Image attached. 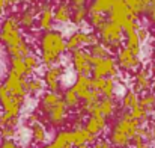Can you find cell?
I'll return each mask as SVG.
<instances>
[{
	"instance_id": "6da1fadb",
	"label": "cell",
	"mask_w": 155,
	"mask_h": 148,
	"mask_svg": "<svg viewBox=\"0 0 155 148\" xmlns=\"http://www.w3.org/2000/svg\"><path fill=\"white\" fill-rule=\"evenodd\" d=\"M66 51L65 36L59 30H47L42 32L39 38V59L41 64L50 67L59 64L62 54Z\"/></svg>"
},
{
	"instance_id": "7a4b0ae2",
	"label": "cell",
	"mask_w": 155,
	"mask_h": 148,
	"mask_svg": "<svg viewBox=\"0 0 155 148\" xmlns=\"http://www.w3.org/2000/svg\"><path fill=\"white\" fill-rule=\"evenodd\" d=\"M110 23H114L117 26L122 27L124 33H131V32H136L139 27H140V21H139V17L134 15L130 8L127 6L125 0H114L110 11H108V20Z\"/></svg>"
},
{
	"instance_id": "3957f363",
	"label": "cell",
	"mask_w": 155,
	"mask_h": 148,
	"mask_svg": "<svg viewBox=\"0 0 155 148\" xmlns=\"http://www.w3.org/2000/svg\"><path fill=\"white\" fill-rule=\"evenodd\" d=\"M21 26L17 20V15H8L0 23V43L6 47V51H11L18 47L24 41Z\"/></svg>"
},
{
	"instance_id": "277c9868",
	"label": "cell",
	"mask_w": 155,
	"mask_h": 148,
	"mask_svg": "<svg viewBox=\"0 0 155 148\" xmlns=\"http://www.w3.org/2000/svg\"><path fill=\"white\" fill-rule=\"evenodd\" d=\"M97 30H98L100 41L103 44H105L110 50H116L119 47H122V43L125 41V33H124L120 26H117L114 23H110V21H105Z\"/></svg>"
},
{
	"instance_id": "5b68a950",
	"label": "cell",
	"mask_w": 155,
	"mask_h": 148,
	"mask_svg": "<svg viewBox=\"0 0 155 148\" xmlns=\"http://www.w3.org/2000/svg\"><path fill=\"white\" fill-rule=\"evenodd\" d=\"M23 104H24V100L12 95L5 88V85L0 83V109H2V113H5L6 116H9L12 119H20Z\"/></svg>"
},
{
	"instance_id": "8992f818",
	"label": "cell",
	"mask_w": 155,
	"mask_h": 148,
	"mask_svg": "<svg viewBox=\"0 0 155 148\" xmlns=\"http://www.w3.org/2000/svg\"><path fill=\"white\" fill-rule=\"evenodd\" d=\"M117 64L113 56L94 57L92 56V77H114L117 76Z\"/></svg>"
},
{
	"instance_id": "52a82bcc",
	"label": "cell",
	"mask_w": 155,
	"mask_h": 148,
	"mask_svg": "<svg viewBox=\"0 0 155 148\" xmlns=\"http://www.w3.org/2000/svg\"><path fill=\"white\" fill-rule=\"evenodd\" d=\"M100 38L97 33H92V32H86V30H77L74 32L68 41H66V51H74V50L83 49V47H91L94 46L95 43H98Z\"/></svg>"
},
{
	"instance_id": "ba28073f",
	"label": "cell",
	"mask_w": 155,
	"mask_h": 148,
	"mask_svg": "<svg viewBox=\"0 0 155 148\" xmlns=\"http://www.w3.org/2000/svg\"><path fill=\"white\" fill-rule=\"evenodd\" d=\"M5 88L15 97L18 98L26 100V97L29 95L27 94V77H23V76H18L15 74L14 71H9L5 77V82H3Z\"/></svg>"
},
{
	"instance_id": "9c48e42d",
	"label": "cell",
	"mask_w": 155,
	"mask_h": 148,
	"mask_svg": "<svg viewBox=\"0 0 155 148\" xmlns=\"http://www.w3.org/2000/svg\"><path fill=\"white\" fill-rule=\"evenodd\" d=\"M71 64H72V68L77 74L91 76V73H92V54L89 53V50H74L72 56H71Z\"/></svg>"
},
{
	"instance_id": "30bf717a",
	"label": "cell",
	"mask_w": 155,
	"mask_h": 148,
	"mask_svg": "<svg viewBox=\"0 0 155 148\" xmlns=\"http://www.w3.org/2000/svg\"><path fill=\"white\" fill-rule=\"evenodd\" d=\"M113 127L117 129V130H120V132H122L124 135H127L130 139H133V138L137 135V130H139L140 124H139L137 119H134V118L130 115L128 110H124V112H119V115H117V118H116Z\"/></svg>"
},
{
	"instance_id": "8fae6325",
	"label": "cell",
	"mask_w": 155,
	"mask_h": 148,
	"mask_svg": "<svg viewBox=\"0 0 155 148\" xmlns=\"http://www.w3.org/2000/svg\"><path fill=\"white\" fill-rule=\"evenodd\" d=\"M116 64H117V68H120L124 71H134L140 67L142 62H140V56L134 54L131 50L124 46V47L117 49Z\"/></svg>"
},
{
	"instance_id": "7c38bea8",
	"label": "cell",
	"mask_w": 155,
	"mask_h": 148,
	"mask_svg": "<svg viewBox=\"0 0 155 148\" xmlns=\"http://www.w3.org/2000/svg\"><path fill=\"white\" fill-rule=\"evenodd\" d=\"M38 8H39V12H38V29L42 30V32H47V30H51L53 29V23H54V17H53V8L51 3L48 2H41L38 3Z\"/></svg>"
},
{
	"instance_id": "4fadbf2b",
	"label": "cell",
	"mask_w": 155,
	"mask_h": 148,
	"mask_svg": "<svg viewBox=\"0 0 155 148\" xmlns=\"http://www.w3.org/2000/svg\"><path fill=\"white\" fill-rule=\"evenodd\" d=\"M65 73V68L59 64L47 67L44 73V83L48 88V91H59L60 89V80Z\"/></svg>"
},
{
	"instance_id": "5bb4252c",
	"label": "cell",
	"mask_w": 155,
	"mask_h": 148,
	"mask_svg": "<svg viewBox=\"0 0 155 148\" xmlns=\"http://www.w3.org/2000/svg\"><path fill=\"white\" fill-rule=\"evenodd\" d=\"M97 141L95 136H92L84 127H77L71 130V144L72 148H89Z\"/></svg>"
},
{
	"instance_id": "9a60e30c",
	"label": "cell",
	"mask_w": 155,
	"mask_h": 148,
	"mask_svg": "<svg viewBox=\"0 0 155 148\" xmlns=\"http://www.w3.org/2000/svg\"><path fill=\"white\" fill-rule=\"evenodd\" d=\"M149 68H139L134 74V91L149 92L152 89V76Z\"/></svg>"
},
{
	"instance_id": "2e32d148",
	"label": "cell",
	"mask_w": 155,
	"mask_h": 148,
	"mask_svg": "<svg viewBox=\"0 0 155 148\" xmlns=\"http://www.w3.org/2000/svg\"><path fill=\"white\" fill-rule=\"evenodd\" d=\"M38 12H39L38 3H29V6H27L26 9H23V11L17 15V20H18L21 29H32V27L35 26Z\"/></svg>"
},
{
	"instance_id": "e0dca14e",
	"label": "cell",
	"mask_w": 155,
	"mask_h": 148,
	"mask_svg": "<svg viewBox=\"0 0 155 148\" xmlns=\"http://www.w3.org/2000/svg\"><path fill=\"white\" fill-rule=\"evenodd\" d=\"M66 115H68V107L65 106L63 100H60L56 106H53L47 113L48 122L53 127H62L66 121Z\"/></svg>"
},
{
	"instance_id": "ac0fdd59",
	"label": "cell",
	"mask_w": 155,
	"mask_h": 148,
	"mask_svg": "<svg viewBox=\"0 0 155 148\" xmlns=\"http://www.w3.org/2000/svg\"><path fill=\"white\" fill-rule=\"evenodd\" d=\"M117 112V104L113 98H104L101 97L98 104L91 110L89 115H103L104 118H111Z\"/></svg>"
},
{
	"instance_id": "d6986e66",
	"label": "cell",
	"mask_w": 155,
	"mask_h": 148,
	"mask_svg": "<svg viewBox=\"0 0 155 148\" xmlns=\"http://www.w3.org/2000/svg\"><path fill=\"white\" fill-rule=\"evenodd\" d=\"M71 88L78 95V98L83 101V100L87 97V94L92 91V77L91 76L77 74V77H75V80H74V83H72Z\"/></svg>"
},
{
	"instance_id": "ffe728a7",
	"label": "cell",
	"mask_w": 155,
	"mask_h": 148,
	"mask_svg": "<svg viewBox=\"0 0 155 148\" xmlns=\"http://www.w3.org/2000/svg\"><path fill=\"white\" fill-rule=\"evenodd\" d=\"M107 127V118H104L103 115H87L84 129L95 138H98Z\"/></svg>"
},
{
	"instance_id": "44dd1931",
	"label": "cell",
	"mask_w": 155,
	"mask_h": 148,
	"mask_svg": "<svg viewBox=\"0 0 155 148\" xmlns=\"http://www.w3.org/2000/svg\"><path fill=\"white\" fill-rule=\"evenodd\" d=\"M60 100H62V94H60L59 91L44 92V95L39 98V109H41V112H44V113L47 115L48 110L51 109L53 106H56Z\"/></svg>"
},
{
	"instance_id": "7402d4cb",
	"label": "cell",
	"mask_w": 155,
	"mask_h": 148,
	"mask_svg": "<svg viewBox=\"0 0 155 148\" xmlns=\"http://www.w3.org/2000/svg\"><path fill=\"white\" fill-rule=\"evenodd\" d=\"M71 14H72V8L68 2H62L56 6V9L53 11V17L57 23H69L71 21Z\"/></svg>"
},
{
	"instance_id": "603a6c76",
	"label": "cell",
	"mask_w": 155,
	"mask_h": 148,
	"mask_svg": "<svg viewBox=\"0 0 155 148\" xmlns=\"http://www.w3.org/2000/svg\"><path fill=\"white\" fill-rule=\"evenodd\" d=\"M9 65H11V70H9V71H14V73L18 74V76H23V77L32 76V71L26 67L23 56H12V57L9 59Z\"/></svg>"
},
{
	"instance_id": "cb8c5ba5",
	"label": "cell",
	"mask_w": 155,
	"mask_h": 148,
	"mask_svg": "<svg viewBox=\"0 0 155 148\" xmlns=\"http://www.w3.org/2000/svg\"><path fill=\"white\" fill-rule=\"evenodd\" d=\"M30 136H32V141H33L35 144L41 145V144H45V142H47L48 132H47L45 126L41 124V121H39V122L30 126Z\"/></svg>"
},
{
	"instance_id": "d4e9b609",
	"label": "cell",
	"mask_w": 155,
	"mask_h": 148,
	"mask_svg": "<svg viewBox=\"0 0 155 148\" xmlns=\"http://www.w3.org/2000/svg\"><path fill=\"white\" fill-rule=\"evenodd\" d=\"M151 2L152 0H125L130 11L137 17H140L143 14H148V11L151 8Z\"/></svg>"
},
{
	"instance_id": "484cf974",
	"label": "cell",
	"mask_w": 155,
	"mask_h": 148,
	"mask_svg": "<svg viewBox=\"0 0 155 148\" xmlns=\"http://www.w3.org/2000/svg\"><path fill=\"white\" fill-rule=\"evenodd\" d=\"M125 47L130 49L134 54L140 56V53H142V43H140V40H139L137 30L125 35Z\"/></svg>"
},
{
	"instance_id": "4316f807",
	"label": "cell",
	"mask_w": 155,
	"mask_h": 148,
	"mask_svg": "<svg viewBox=\"0 0 155 148\" xmlns=\"http://www.w3.org/2000/svg\"><path fill=\"white\" fill-rule=\"evenodd\" d=\"M139 104V92H136L134 89H128L120 100V106L124 110H130L133 107H136Z\"/></svg>"
},
{
	"instance_id": "83f0119b",
	"label": "cell",
	"mask_w": 155,
	"mask_h": 148,
	"mask_svg": "<svg viewBox=\"0 0 155 148\" xmlns=\"http://www.w3.org/2000/svg\"><path fill=\"white\" fill-rule=\"evenodd\" d=\"M116 82L114 77H104V83L100 89V95L104 98H113L116 94Z\"/></svg>"
},
{
	"instance_id": "f1b7e54d",
	"label": "cell",
	"mask_w": 155,
	"mask_h": 148,
	"mask_svg": "<svg viewBox=\"0 0 155 148\" xmlns=\"http://www.w3.org/2000/svg\"><path fill=\"white\" fill-rule=\"evenodd\" d=\"M62 100H63V103H65V106L68 109H78L80 101H81V100L78 98V95L74 92L72 88H66L65 89V92L62 95Z\"/></svg>"
},
{
	"instance_id": "f546056e",
	"label": "cell",
	"mask_w": 155,
	"mask_h": 148,
	"mask_svg": "<svg viewBox=\"0 0 155 148\" xmlns=\"http://www.w3.org/2000/svg\"><path fill=\"white\" fill-rule=\"evenodd\" d=\"M53 145H56L57 148H72L71 144V130H62L56 135Z\"/></svg>"
},
{
	"instance_id": "4dcf8cb0",
	"label": "cell",
	"mask_w": 155,
	"mask_h": 148,
	"mask_svg": "<svg viewBox=\"0 0 155 148\" xmlns=\"http://www.w3.org/2000/svg\"><path fill=\"white\" fill-rule=\"evenodd\" d=\"M114 0H92L89 6V12H98V14H108L111 5Z\"/></svg>"
},
{
	"instance_id": "1f68e13d",
	"label": "cell",
	"mask_w": 155,
	"mask_h": 148,
	"mask_svg": "<svg viewBox=\"0 0 155 148\" xmlns=\"http://www.w3.org/2000/svg\"><path fill=\"white\" fill-rule=\"evenodd\" d=\"M87 9L86 6H77V8H72V14H71V21L75 24V26H81L86 20H87Z\"/></svg>"
},
{
	"instance_id": "d6a6232c",
	"label": "cell",
	"mask_w": 155,
	"mask_h": 148,
	"mask_svg": "<svg viewBox=\"0 0 155 148\" xmlns=\"http://www.w3.org/2000/svg\"><path fill=\"white\" fill-rule=\"evenodd\" d=\"M45 88V83L42 79L39 77H32V79H27V94L30 95H36L39 92H42Z\"/></svg>"
},
{
	"instance_id": "836d02e7",
	"label": "cell",
	"mask_w": 155,
	"mask_h": 148,
	"mask_svg": "<svg viewBox=\"0 0 155 148\" xmlns=\"http://www.w3.org/2000/svg\"><path fill=\"white\" fill-rule=\"evenodd\" d=\"M130 115H131L134 119H137L140 126H145V124L149 121V115H151V113H148L140 104H137L136 107L130 109Z\"/></svg>"
},
{
	"instance_id": "e575fe53",
	"label": "cell",
	"mask_w": 155,
	"mask_h": 148,
	"mask_svg": "<svg viewBox=\"0 0 155 148\" xmlns=\"http://www.w3.org/2000/svg\"><path fill=\"white\" fill-rule=\"evenodd\" d=\"M89 53L94 57H107V56H111V50L108 49L105 44H103L101 41H98L94 46H91L89 47Z\"/></svg>"
},
{
	"instance_id": "d590c367",
	"label": "cell",
	"mask_w": 155,
	"mask_h": 148,
	"mask_svg": "<svg viewBox=\"0 0 155 148\" xmlns=\"http://www.w3.org/2000/svg\"><path fill=\"white\" fill-rule=\"evenodd\" d=\"M139 104L148 113H152V112H155V95L152 92H145V95L139 98Z\"/></svg>"
},
{
	"instance_id": "8d00e7d4",
	"label": "cell",
	"mask_w": 155,
	"mask_h": 148,
	"mask_svg": "<svg viewBox=\"0 0 155 148\" xmlns=\"http://www.w3.org/2000/svg\"><path fill=\"white\" fill-rule=\"evenodd\" d=\"M23 59H24V64H26V67L33 73L39 65H41V59H39V56L38 54H35V53H29V54H26V56H23Z\"/></svg>"
},
{
	"instance_id": "74e56055",
	"label": "cell",
	"mask_w": 155,
	"mask_h": 148,
	"mask_svg": "<svg viewBox=\"0 0 155 148\" xmlns=\"http://www.w3.org/2000/svg\"><path fill=\"white\" fill-rule=\"evenodd\" d=\"M87 12H89V11H87ZM87 17H89V24H91L92 27H95V29H100L104 23L107 21L105 15H104V14H98V12H89Z\"/></svg>"
},
{
	"instance_id": "f35d334b",
	"label": "cell",
	"mask_w": 155,
	"mask_h": 148,
	"mask_svg": "<svg viewBox=\"0 0 155 148\" xmlns=\"http://www.w3.org/2000/svg\"><path fill=\"white\" fill-rule=\"evenodd\" d=\"M15 135H17L15 127H12V126H3V127H0V138H2L3 141L12 139Z\"/></svg>"
},
{
	"instance_id": "ab89813d",
	"label": "cell",
	"mask_w": 155,
	"mask_h": 148,
	"mask_svg": "<svg viewBox=\"0 0 155 148\" xmlns=\"http://www.w3.org/2000/svg\"><path fill=\"white\" fill-rule=\"evenodd\" d=\"M149 145H155V121H151L146 127V138Z\"/></svg>"
},
{
	"instance_id": "60d3db41",
	"label": "cell",
	"mask_w": 155,
	"mask_h": 148,
	"mask_svg": "<svg viewBox=\"0 0 155 148\" xmlns=\"http://www.w3.org/2000/svg\"><path fill=\"white\" fill-rule=\"evenodd\" d=\"M131 144L134 145V148H151L149 142H148L143 136H140V135H136V136L131 139Z\"/></svg>"
},
{
	"instance_id": "b9f144b4",
	"label": "cell",
	"mask_w": 155,
	"mask_h": 148,
	"mask_svg": "<svg viewBox=\"0 0 155 148\" xmlns=\"http://www.w3.org/2000/svg\"><path fill=\"white\" fill-rule=\"evenodd\" d=\"M20 5V0H0V9H3L6 12V9Z\"/></svg>"
},
{
	"instance_id": "7bdbcfd3",
	"label": "cell",
	"mask_w": 155,
	"mask_h": 148,
	"mask_svg": "<svg viewBox=\"0 0 155 148\" xmlns=\"http://www.w3.org/2000/svg\"><path fill=\"white\" fill-rule=\"evenodd\" d=\"M137 35H139V40H140V43L143 44L145 41H148V38H149V30L146 29V27H139L137 29Z\"/></svg>"
},
{
	"instance_id": "ee69618b",
	"label": "cell",
	"mask_w": 155,
	"mask_h": 148,
	"mask_svg": "<svg viewBox=\"0 0 155 148\" xmlns=\"http://www.w3.org/2000/svg\"><path fill=\"white\" fill-rule=\"evenodd\" d=\"M91 148H114V147H113V145L110 144V141H107V139H97Z\"/></svg>"
},
{
	"instance_id": "f6af8a7d",
	"label": "cell",
	"mask_w": 155,
	"mask_h": 148,
	"mask_svg": "<svg viewBox=\"0 0 155 148\" xmlns=\"http://www.w3.org/2000/svg\"><path fill=\"white\" fill-rule=\"evenodd\" d=\"M29 126H33V124H36V122H39V116L36 115V113H29L27 115V121H26Z\"/></svg>"
},
{
	"instance_id": "bcb514c9",
	"label": "cell",
	"mask_w": 155,
	"mask_h": 148,
	"mask_svg": "<svg viewBox=\"0 0 155 148\" xmlns=\"http://www.w3.org/2000/svg\"><path fill=\"white\" fill-rule=\"evenodd\" d=\"M0 148H20L12 139H8V141H3L2 144H0Z\"/></svg>"
},
{
	"instance_id": "7dc6e473",
	"label": "cell",
	"mask_w": 155,
	"mask_h": 148,
	"mask_svg": "<svg viewBox=\"0 0 155 148\" xmlns=\"http://www.w3.org/2000/svg\"><path fill=\"white\" fill-rule=\"evenodd\" d=\"M148 14H149V17H151V21L154 23V26H155V0H152V2H151V8H149Z\"/></svg>"
},
{
	"instance_id": "c3c4849f",
	"label": "cell",
	"mask_w": 155,
	"mask_h": 148,
	"mask_svg": "<svg viewBox=\"0 0 155 148\" xmlns=\"http://www.w3.org/2000/svg\"><path fill=\"white\" fill-rule=\"evenodd\" d=\"M87 3V0H69L71 8H77V6H84Z\"/></svg>"
},
{
	"instance_id": "681fc988",
	"label": "cell",
	"mask_w": 155,
	"mask_h": 148,
	"mask_svg": "<svg viewBox=\"0 0 155 148\" xmlns=\"http://www.w3.org/2000/svg\"><path fill=\"white\" fill-rule=\"evenodd\" d=\"M149 70H151V73H155V54L152 56V59H151V67H149Z\"/></svg>"
},
{
	"instance_id": "f907efd6",
	"label": "cell",
	"mask_w": 155,
	"mask_h": 148,
	"mask_svg": "<svg viewBox=\"0 0 155 148\" xmlns=\"http://www.w3.org/2000/svg\"><path fill=\"white\" fill-rule=\"evenodd\" d=\"M35 0H20V3H33Z\"/></svg>"
},
{
	"instance_id": "816d5d0a",
	"label": "cell",
	"mask_w": 155,
	"mask_h": 148,
	"mask_svg": "<svg viewBox=\"0 0 155 148\" xmlns=\"http://www.w3.org/2000/svg\"><path fill=\"white\" fill-rule=\"evenodd\" d=\"M44 148H57L56 145H53V144H50V145H47V147H44Z\"/></svg>"
},
{
	"instance_id": "f5cc1de1",
	"label": "cell",
	"mask_w": 155,
	"mask_h": 148,
	"mask_svg": "<svg viewBox=\"0 0 155 148\" xmlns=\"http://www.w3.org/2000/svg\"><path fill=\"white\" fill-rule=\"evenodd\" d=\"M152 94L155 95V83H154V89H152Z\"/></svg>"
},
{
	"instance_id": "db71d44e",
	"label": "cell",
	"mask_w": 155,
	"mask_h": 148,
	"mask_svg": "<svg viewBox=\"0 0 155 148\" xmlns=\"http://www.w3.org/2000/svg\"><path fill=\"white\" fill-rule=\"evenodd\" d=\"M0 113H2V109H0Z\"/></svg>"
}]
</instances>
